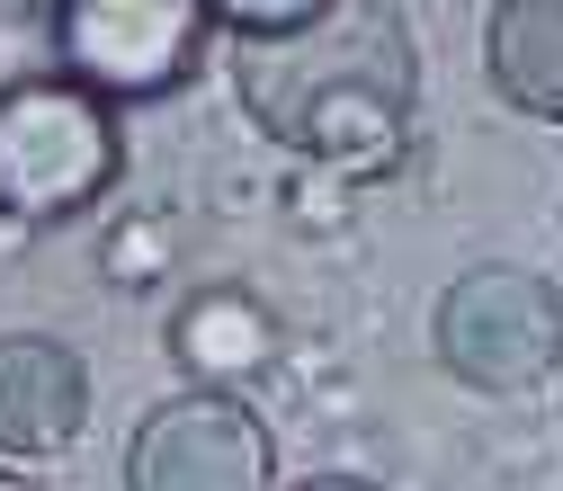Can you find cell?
<instances>
[{
	"mask_svg": "<svg viewBox=\"0 0 563 491\" xmlns=\"http://www.w3.org/2000/svg\"><path fill=\"white\" fill-rule=\"evenodd\" d=\"M322 0H206V19L233 27V36H277V27H305Z\"/></svg>",
	"mask_w": 563,
	"mask_h": 491,
	"instance_id": "obj_9",
	"label": "cell"
},
{
	"mask_svg": "<svg viewBox=\"0 0 563 491\" xmlns=\"http://www.w3.org/2000/svg\"><path fill=\"white\" fill-rule=\"evenodd\" d=\"M125 134L117 108L63 72L0 90V215L19 224H73L117 188Z\"/></svg>",
	"mask_w": 563,
	"mask_h": 491,
	"instance_id": "obj_2",
	"label": "cell"
},
{
	"mask_svg": "<svg viewBox=\"0 0 563 491\" xmlns=\"http://www.w3.org/2000/svg\"><path fill=\"white\" fill-rule=\"evenodd\" d=\"M90 420V367L54 331H0V456H63Z\"/></svg>",
	"mask_w": 563,
	"mask_h": 491,
	"instance_id": "obj_6",
	"label": "cell"
},
{
	"mask_svg": "<svg viewBox=\"0 0 563 491\" xmlns=\"http://www.w3.org/2000/svg\"><path fill=\"white\" fill-rule=\"evenodd\" d=\"M439 367L474 393H537L563 376V287H545L519 259H483L448 277V295L430 313Z\"/></svg>",
	"mask_w": 563,
	"mask_h": 491,
	"instance_id": "obj_3",
	"label": "cell"
},
{
	"mask_svg": "<svg viewBox=\"0 0 563 491\" xmlns=\"http://www.w3.org/2000/svg\"><path fill=\"white\" fill-rule=\"evenodd\" d=\"M233 81L268 144L331 170H385L420 116V36L402 0H322L305 27L233 36Z\"/></svg>",
	"mask_w": 563,
	"mask_h": 491,
	"instance_id": "obj_1",
	"label": "cell"
},
{
	"mask_svg": "<svg viewBox=\"0 0 563 491\" xmlns=\"http://www.w3.org/2000/svg\"><path fill=\"white\" fill-rule=\"evenodd\" d=\"M268 339H277V331H268V313H260L242 287H206V295H188L179 322H170V358L224 393V376H260V367H268Z\"/></svg>",
	"mask_w": 563,
	"mask_h": 491,
	"instance_id": "obj_8",
	"label": "cell"
},
{
	"mask_svg": "<svg viewBox=\"0 0 563 491\" xmlns=\"http://www.w3.org/2000/svg\"><path fill=\"white\" fill-rule=\"evenodd\" d=\"M206 0H54V63L63 81L125 108L179 90L206 63Z\"/></svg>",
	"mask_w": 563,
	"mask_h": 491,
	"instance_id": "obj_4",
	"label": "cell"
},
{
	"mask_svg": "<svg viewBox=\"0 0 563 491\" xmlns=\"http://www.w3.org/2000/svg\"><path fill=\"white\" fill-rule=\"evenodd\" d=\"M296 491H376V482H358V473H313V482H296Z\"/></svg>",
	"mask_w": 563,
	"mask_h": 491,
	"instance_id": "obj_10",
	"label": "cell"
},
{
	"mask_svg": "<svg viewBox=\"0 0 563 491\" xmlns=\"http://www.w3.org/2000/svg\"><path fill=\"white\" fill-rule=\"evenodd\" d=\"M0 491H36V482H27V473H0Z\"/></svg>",
	"mask_w": 563,
	"mask_h": 491,
	"instance_id": "obj_11",
	"label": "cell"
},
{
	"mask_svg": "<svg viewBox=\"0 0 563 491\" xmlns=\"http://www.w3.org/2000/svg\"><path fill=\"white\" fill-rule=\"evenodd\" d=\"M483 72L519 116L563 125V0H492L483 19Z\"/></svg>",
	"mask_w": 563,
	"mask_h": 491,
	"instance_id": "obj_7",
	"label": "cell"
},
{
	"mask_svg": "<svg viewBox=\"0 0 563 491\" xmlns=\"http://www.w3.org/2000/svg\"><path fill=\"white\" fill-rule=\"evenodd\" d=\"M125 491H277V447L242 393L188 384L144 411L125 447Z\"/></svg>",
	"mask_w": 563,
	"mask_h": 491,
	"instance_id": "obj_5",
	"label": "cell"
}]
</instances>
